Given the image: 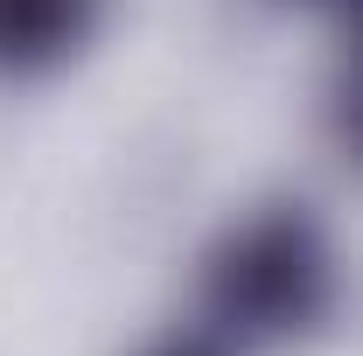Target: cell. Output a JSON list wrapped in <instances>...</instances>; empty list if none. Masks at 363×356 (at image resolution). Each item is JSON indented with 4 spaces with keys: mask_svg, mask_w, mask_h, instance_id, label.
Instances as JSON below:
<instances>
[{
    "mask_svg": "<svg viewBox=\"0 0 363 356\" xmlns=\"http://www.w3.org/2000/svg\"><path fill=\"white\" fill-rule=\"evenodd\" d=\"M335 314V245L301 203H266L203 252L196 321L238 356L301 343Z\"/></svg>",
    "mask_w": 363,
    "mask_h": 356,
    "instance_id": "6da1fadb",
    "label": "cell"
},
{
    "mask_svg": "<svg viewBox=\"0 0 363 356\" xmlns=\"http://www.w3.org/2000/svg\"><path fill=\"white\" fill-rule=\"evenodd\" d=\"M105 0H0V77L28 84L84 56Z\"/></svg>",
    "mask_w": 363,
    "mask_h": 356,
    "instance_id": "7a4b0ae2",
    "label": "cell"
},
{
    "mask_svg": "<svg viewBox=\"0 0 363 356\" xmlns=\"http://www.w3.org/2000/svg\"><path fill=\"white\" fill-rule=\"evenodd\" d=\"M342 28L335 49V84H328V140L335 154L363 175V0H321Z\"/></svg>",
    "mask_w": 363,
    "mask_h": 356,
    "instance_id": "3957f363",
    "label": "cell"
},
{
    "mask_svg": "<svg viewBox=\"0 0 363 356\" xmlns=\"http://www.w3.org/2000/svg\"><path fill=\"white\" fill-rule=\"evenodd\" d=\"M147 356H238V350H230L224 335H210L203 321H189V328H175V335H161Z\"/></svg>",
    "mask_w": 363,
    "mask_h": 356,
    "instance_id": "277c9868",
    "label": "cell"
},
{
    "mask_svg": "<svg viewBox=\"0 0 363 356\" xmlns=\"http://www.w3.org/2000/svg\"><path fill=\"white\" fill-rule=\"evenodd\" d=\"M301 7H321V0H301Z\"/></svg>",
    "mask_w": 363,
    "mask_h": 356,
    "instance_id": "5b68a950",
    "label": "cell"
}]
</instances>
